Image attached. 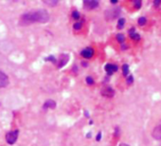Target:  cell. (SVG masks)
Instances as JSON below:
<instances>
[{
	"label": "cell",
	"instance_id": "cell-15",
	"mask_svg": "<svg viewBox=\"0 0 161 146\" xmlns=\"http://www.w3.org/2000/svg\"><path fill=\"white\" fill-rule=\"evenodd\" d=\"M117 40L120 42V43H123L124 40H125V37L123 34H118L117 35Z\"/></svg>",
	"mask_w": 161,
	"mask_h": 146
},
{
	"label": "cell",
	"instance_id": "cell-1",
	"mask_svg": "<svg viewBox=\"0 0 161 146\" xmlns=\"http://www.w3.org/2000/svg\"><path fill=\"white\" fill-rule=\"evenodd\" d=\"M50 20V15L46 10L40 9L23 15L20 18V24L27 26L32 23H47Z\"/></svg>",
	"mask_w": 161,
	"mask_h": 146
},
{
	"label": "cell",
	"instance_id": "cell-3",
	"mask_svg": "<svg viewBox=\"0 0 161 146\" xmlns=\"http://www.w3.org/2000/svg\"><path fill=\"white\" fill-rule=\"evenodd\" d=\"M98 6H99V1H96V0H85V1H83V7L87 10H94Z\"/></svg>",
	"mask_w": 161,
	"mask_h": 146
},
{
	"label": "cell",
	"instance_id": "cell-18",
	"mask_svg": "<svg viewBox=\"0 0 161 146\" xmlns=\"http://www.w3.org/2000/svg\"><path fill=\"white\" fill-rule=\"evenodd\" d=\"M86 83H88V85H93L94 83V80H93V78L92 77H90V76H88V77L86 78Z\"/></svg>",
	"mask_w": 161,
	"mask_h": 146
},
{
	"label": "cell",
	"instance_id": "cell-8",
	"mask_svg": "<svg viewBox=\"0 0 161 146\" xmlns=\"http://www.w3.org/2000/svg\"><path fill=\"white\" fill-rule=\"evenodd\" d=\"M153 137L157 138V140H161V123L153 129Z\"/></svg>",
	"mask_w": 161,
	"mask_h": 146
},
{
	"label": "cell",
	"instance_id": "cell-7",
	"mask_svg": "<svg viewBox=\"0 0 161 146\" xmlns=\"http://www.w3.org/2000/svg\"><path fill=\"white\" fill-rule=\"evenodd\" d=\"M102 95L103 96H106V97H113L114 94H115V91L113 89H112L111 87L107 86V87H104L102 89V91H101Z\"/></svg>",
	"mask_w": 161,
	"mask_h": 146
},
{
	"label": "cell",
	"instance_id": "cell-10",
	"mask_svg": "<svg viewBox=\"0 0 161 146\" xmlns=\"http://www.w3.org/2000/svg\"><path fill=\"white\" fill-rule=\"evenodd\" d=\"M56 107V102L53 100H47L45 103H44V108H50L53 109Z\"/></svg>",
	"mask_w": 161,
	"mask_h": 146
},
{
	"label": "cell",
	"instance_id": "cell-24",
	"mask_svg": "<svg viewBox=\"0 0 161 146\" xmlns=\"http://www.w3.org/2000/svg\"><path fill=\"white\" fill-rule=\"evenodd\" d=\"M118 1H117V0H112V1H111V3H113V4H116Z\"/></svg>",
	"mask_w": 161,
	"mask_h": 146
},
{
	"label": "cell",
	"instance_id": "cell-23",
	"mask_svg": "<svg viewBox=\"0 0 161 146\" xmlns=\"http://www.w3.org/2000/svg\"><path fill=\"white\" fill-rule=\"evenodd\" d=\"M101 133H99V134H98V136H97V141H101Z\"/></svg>",
	"mask_w": 161,
	"mask_h": 146
},
{
	"label": "cell",
	"instance_id": "cell-2",
	"mask_svg": "<svg viewBox=\"0 0 161 146\" xmlns=\"http://www.w3.org/2000/svg\"><path fill=\"white\" fill-rule=\"evenodd\" d=\"M18 134H19V131L18 130H13L11 132L7 133V135H6V141H7V142H8L9 144H13L17 141Z\"/></svg>",
	"mask_w": 161,
	"mask_h": 146
},
{
	"label": "cell",
	"instance_id": "cell-26",
	"mask_svg": "<svg viewBox=\"0 0 161 146\" xmlns=\"http://www.w3.org/2000/svg\"><path fill=\"white\" fill-rule=\"evenodd\" d=\"M159 2H160V1H155V4H156V5H158Z\"/></svg>",
	"mask_w": 161,
	"mask_h": 146
},
{
	"label": "cell",
	"instance_id": "cell-6",
	"mask_svg": "<svg viewBox=\"0 0 161 146\" xmlns=\"http://www.w3.org/2000/svg\"><path fill=\"white\" fill-rule=\"evenodd\" d=\"M69 60V55L68 54H62L61 57H60V60H59V64H58V67L61 68V67H64Z\"/></svg>",
	"mask_w": 161,
	"mask_h": 146
},
{
	"label": "cell",
	"instance_id": "cell-12",
	"mask_svg": "<svg viewBox=\"0 0 161 146\" xmlns=\"http://www.w3.org/2000/svg\"><path fill=\"white\" fill-rule=\"evenodd\" d=\"M124 24H125V20L123 18H121L120 20H118V29L121 30L122 28L124 27Z\"/></svg>",
	"mask_w": 161,
	"mask_h": 146
},
{
	"label": "cell",
	"instance_id": "cell-13",
	"mask_svg": "<svg viewBox=\"0 0 161 146\" xmlns=\"http://www.w3.org/2000/svg\"><path fill=\"white\" fill-rule=\"evenodd\" d=\"M122 72H123L124 76L128 75V73H129V67H128V65H123L122 66Z\"/></svg>",
	"mask_w": 161,
	"mask_h": 146
},
{
	"label": "cell",
	"instance_id": "cell-11",
	"mask_svg": "<svg viewBox=\"0 0 161 146\" xmlns=\"http://www.w3.org/2000/svg\"><path fill=\"white\" fill-rule=\"evenodd\" d=\"M129 33H130V36H131V38H132V39L137 40V41L140 39V36H139L137 33H136V32H135V29H132L131 31H129Z\"/></svg>",
	"mask_w": 161,
	"mask_h": 146
},
{
	"label": "cell",
	"instance_id": "cell-4",
	"mask_svg": "<svg viewBox=\"0 0 161 146\" xmlns=\"http://www.w3.org/2000/svg\"><path fill=\"white\" fill-rule=\"evenodd\" d=\"M81 55L86 59H90V58H92L94 55V50L92 47H86V48H85V50H82Z\"/></svg>",
	"mask_w": 161,
	"mask_h": 146
},
{
	"label": "cell",
	"instance_id": "cell-20",
	"mask_svg": "<svg viewBox=\"0 0 161 146\" xmlns=\"http://www.w3.org/2000/svg\"><path fill=\"white\" fill-rule=\"evenodd\" d=\"M134 5L137 9H139L141 7V1H139V0H137V1H134Z\"/></svg>",
	"mask_w": 161,
	"mask_h": 146
},
{
	"label": "cell",
	"instance_id": "cell-16",
	"mask_svg": "<svg viewBox=\"0 0 161 146\" xmlns=\"http://www.w3.org/2000/svg\"><path fill=\"white\" fill-rule=\"evenodd\" d=\"M72 18L75 19V20H78V19L80 18V13L77 11H74L72 12Z\"/></svg>",
	"mask_w": 161,
	"mask_h": 146
},
{
	"label": "cell",
	"instance_id": "cell-25",
	"mask_svg": "<svg viewBox=\"0 0 161 146\" xmlns=\"http://www.w3.org/2000/svg\"><path fill=\"white\" fill-rule=\"evenodd\" d=\"M120 146H129V145H128V144H125V143H121Z\"/></svg>",
	"mask_w": 161,
	"mask_h": 146
},
{
	"label": "cell",
	"instance_id": "cell-17",
	"mask_svg": "<svg viewBox=\"0 0 161 146\" xmlns=\"http://www.w3.org/2000/svg\"><path fill=\"white\" fill-rule=\"evenodd\" d=\"M138 25H140V26H143V25H145V23H146V18L145 17H140L138 19Z\"/></svg>",
	"mask_w": 161,
	"mask_h": 146
},
{
	"label": "cell",
	"instance_id": "cell-14",
	"mask_svg": "<svg viewBox=\"0 0 161 146\" xmlns=\"http://www.w3.org/2000/svg\"><path fill=\"white\" fill-rule=\"evenodd\" d=\"M82 22H76L73 26L74 28V30H77V31H79L82 29Z\"/></svg>",
	"mask_w": 161,
	"mask_h": 146
},
{
	"label": "cell",
	"instance_id": "cell-9",
	"mask_svg": "<svg viewBox=\"0 0 161 146\" xmlns=\"http://www.w3.org/2000/svg\"><path fill=\"white\" fill-rule=\"evenodd\" d=\"M105 70L108 74H113L114 72H116L118 70V67L112 64H107L105 66Z\"/></svg>",
	"mask_w": 161,
	"mask_h": 146
},
{
	"label": "cell",
	"instance_id": "cell-21",
	"mask_svg": "<svg viewBox=\"0 0 161 146\" xmlns=\"http://www.w3.org/2000/svg\"><path fill=\"white\" fill-rule=\"evenodd\" d=\"M46 61H51L52 63H56V59L53 56H50V57L46 58Z\"/></svg>",
	"mask_w": 161,
	"mask_h": 146
},
{
	"label": "cell",
	"instance_id": "cell-22",
	"mask_svg": "<svg viewBox=\"0 0 161 146\" xmlns=\"http://www.w3.org/2000/svg\"><path fill=\"white\" fill-rule=\"evenodd\" d=\"M133 81H134V78H133V76H132V75H130L129 77L127 78V83H128L129 85H130V83H133Z\"/></svg>",
	"mask_w": 161,
	"mask_h": 146
},
{
	"label": "cell",
	"instance_id": "cell-19",
	"mask_svg": "<svg viewBox=\"0 0 161 146\" xmlns=\"http://www.w3.org/2000/svg\"><path fill=\"white\" fill-rule=\"evenodd\" d=\"M46 4L47 5H50V6H55V5H57L58 4V1L57 0H55V1H44Z\"/></svg>",
	"mask_w": 161,
	"mask_h": 146
},
{
	"label": "cell",
	"instance_id": "cell-5",
	"mask_svg": "<svg viewBox=\"0 0 161 146\" xmlns=\"http://www.w3.org/2000/svg\"><path fill=\"white\" fill-rule=\"evenodd\" d=\"M9 83V77L4 72L0 71V88L6 87Z\"/></svg>",
	"mask_w": 161,
	"mask_h": 146
}]
</instances>
